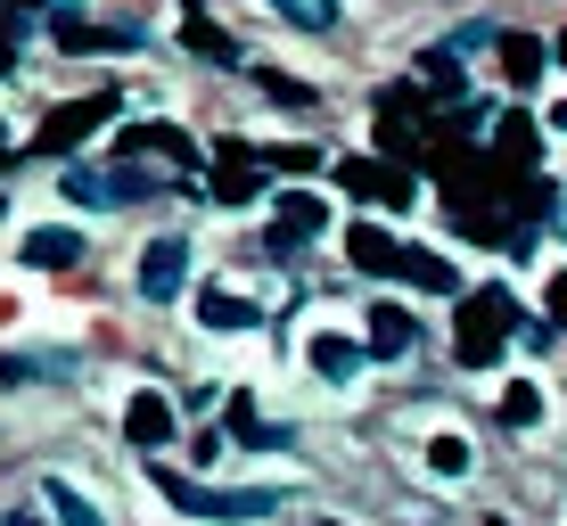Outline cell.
Returning a JSON list of instances; mask_svg holds the SVG:
<instances>
[{"label":"cell","instance_id":"1","mask_svg":"<svg viewBox=\"0 0 567 526\" xmlns=\"http://www.w3.org/2000/svg\"><path fill=\"white\" fill-rule=\"evenodd\" d=\"M511 338H518V297L511 288H468L461 321H453V362L461 370H494Z\"/></svg>","mask_w":567,"mask_h":526},{"label":"cell","instance_id":"2","mask_svg":"<svg viewBox=\"0 0 567 526\" xmlns=\"http://www.w3.org/2000/svg\"><path fill=\"white\" fill-rule=\"evenodd\" d=\"M148 485L173 502V510H189V518H271L280 510V494H264V485H239V494H223V485H198V477H173L165 461L148 470Z\"/></svg>","mask_w":567,"mask_h":526},{"label":"cell","instance_id":"3","mask_svg":"<svg viewBox=\"0 0 567 526\" xmlns=\"http://www.w3.org/2000/svg\"><path fill=\"white\" fill-rule=\"evenodd\" d=\"M66 198H74V206H91V214H107V206H141V198H156V173L124 165V157H115L107 173H100V165H74V173H66Z\"/></svg>","mask_w":567,"mask_h":526},{"label":"cell","instance_id":"4","mask_svg":"<svg viewBox=\"0 0 567 526\" xmlns=\"http://www.w3.org/2000/svg\"><path fill=\"white\" fill-rule=\"evenodd\" d=\"M115 115V91H83V100H66V107H50L42 115V132H33V148L42 157H66V148H83L91 132H100Z\"/></svg>","mask_w":567,"mask_h":526},{"label":"cell","instance_id":"5","mask_svg":"<svg viewBox=\"0 0 567 526\" xmlns=\"http://www.w3.org/2000/svg\"><path fill=\"white\" fill-rule=\"evenodd\" d=\"M338 182H346V198H362V206H420V198H412V173H403V165L346 157V165H338Z\"/></svg>","mask_w":567,"mask_h":526},{"label":"cell","instance_id":"6","mask_svg":"<svg viewBox=\"0 0 567 526\" xmlns=\"http://www.w3.org/2000/svg\"><path fill=\"white\" fill-rule=\"evenodd\" d=\"M189 288V247L182 239H148L141 247V297L148 305H173Z\"/></svg>","mask_w":567,"mask_h":526},{"label":"cell","instance_id":"7","mask_svg":"<svg viewBox=\"0 0 567 526\" xmlns=\"http://www.w3.org/2000/svg\"><path fill=\"white\" fill-rule=\"evenodd\" d=\"M247 198H264V157L239 148V141H223L214 148V206H247Z\"/></svg>","mask_w":567,"mask_h":526},{"label":"cell","instance_id":"8","mask_svg":"<svg viewBox=\"0 0 567 526\" xmlns=\"http://www.w3.org/2000/svg\"><path fill=\"white\" fill-rule=\"evenodd\" d=\"M329 230V198H312V189H288L280 198V223H271V256H297L305 239H321Z\"/></svg>","mask_w":567,"mask_h":526},{"label":"cell","instance_id":"9","mask_svg":"<svg viewBox=\"0 0 567 526\" xmlns=\"http://www.w3.org/2000/svg\"><path fill=\"white\" fill-rule=\"evenodd\" d=\"M412 338H420V321L403 313V305H370V321H362V354L370 362H403Z\"/></svg>","mask_w":567,"mask_h":526},{"label":"cell","instance_id":"10","mask_svg":"<svg viewBox=\"0 0 567 526\" xmlns=\"http://www.w3.org/2000/svg\"><path fill=\"white\" fill-rule=\"evenodd\" d=\"M124 444H141V453H156V444H173V395H156V386H141V395L124 403Z\"/></svg>","mask_w":567,"mask_h":526},{"label":"cell","instance_id":"11","mask_svg":"<svg viewBox=\"0 0 567 526\" xmlns=\"http://www.w3.org/2000/svg\"><path fill=\"white\" fill-rule=\"evenodd\" d=\"M198 321L214 329V338H239V329H256L264 313H256V297H239V288H223V280H214L206 297H198Z\"/></svg>","mask_w":567,"mask_h":526},{"label":"cell","instance_id":"12","mask_svg":"<svg viewBox=\"0 0 567 526\" xmlns=\"http://www.w3.org/2000/svg\"><path fill=\"white\" fill-rule=\"evenodd\" d=\"M395 271H403L412 288H427V297H461V264H453V256H436V247H403Z\"/></svg>","mask_w":567,"mask_h":526},{"label":"cell","instance_id":"13","mask_svg":"<svg viewBox=\"0 0 567 526\" xmlns=\"http://www.w3.org/2000/svg\"><path fill=\"white\" fill-rule=\"evenodd\" d=\"M25 264L33 271H74V264H83V230H66V223L25 230Z\"/></svg>","mask_w":567,"mask_h":526},{"label":"cell","instance_id":"14","mask_svg":"<svg viewBox=\"0 0 567 526\" xmlns=\"http://www.w3.org/2000/svg\"><path fill=\"white\" fill-rule=\"evenodd\" d=\"M395 256H403L395 230H379V223H354V230H346V264L370 271V280H379V271H395Z\"/></svg>","mask_w":567,"mask_h":526},{"label":"cell","instance_id":"15","mask_svg":"<svg viewBox=\"0 0 567 526\" xmlns=\"http://www.w3.org/2000/svg\"><path fill=\"white\" fill-rule=\"evenodd\" d=\"M42 502H50L58 526H107V510L83 494V485H66V477H42Z\"/></svg>","mask_w":567,"mask_h":526},{"label":"cell","instance_id":"16","mask_svg":"<svg viewBox=\"0 0 567 526\" xmlns=\"http://www.w3.org/2000/svg\"><path fill=\"white\" fill-rule=\"evenodd\" d=\"M148 148H165L173 165H198V148H189L182 132H173V124H132L124 141H115V157H148Z\"/></svg>","mask_w":567,"mask_h":526},{"label":"cell","instance_id":"17","mask_svg":"<svg viewBox=\"0 0 567 526\" xmlns=\"http://www.w3.org/2000/svg\"><path fill=\"white\" fill-rule=\"evenodd\" d=\"M370 354H362V338H346V329H321V338H312V370H321V379H354Z\"/></svg>","mask_w":567,"mask_h":526},{"label":"cell","instance_id":"18","mask_svg":"<svg viewBox=\"0 0 567 526\" xmlns=\"http://www.w3.org/2000/svg\"><path fill=\"white\" fill-rule=\"evenodd\" d=\"M543 58H551V50H543L535 33H502V74H511L518 91H535V83H543Z\"/></svg>","mask_w":567,"mask_h":526},{"label":"cell","instance_id":"19","mask_svg":"<svg viewBox=\"0 0 567 526\" xmlns=\"http://www.w3.org/2000/svg\"><path fill=\"white\" fill-rule=\"evenodd\" d=\"M420 91H427V100H461V91H468V74L453 66V50H427L420 58Z\"/></svg>","mask_w":567,"mask_h":526},{"label":"cell","instance_id":"20","mask_svg":"<svg viewBox=\"0 0 567 526\" xmlns=\"http://www.w3.org/2000/svg\"><path fill=\"white\" fill-rule=\"evenodd\" d=\"M182 42H189V50H198V58H214V66H239V42H230V33H223V25H206V17H198V9H189V25H182Z\"/></svg>","mask_w":567,"mask_h":526},{"label":"cell","instance_id":"21","mask_svg":"<svg viewBox=\"0 0 567 526\" xmlns=\"http://www.w3.org/2000/svg\"><path fill=\"white\" fill-rule=\"evenodd\" d=\"M494 165H535V124L526 115H502L494 124Z\"/></svg>","mask_w":567,"mask_h":526},{"label":"cell","instance_id":"22","mask_svg":"<svg viewBox=\"0 0 567 526\" xmlns=\"http://www.w3.org/2000/svg\"><path fill=\"white\" fill-rule=\"evenodd\" d=\"M427 470H436V477H468V470H477L468 436H453V427H444V436H427Z\"/></svg>","mask_w":567,"mask_h":526},{"label":"cell","instance_id":"23","mask_svg":"<svg viewBox=\"0 0 567 526\" xmlns=\"http://www.w3.org/2000/svg\"><path fill=\"white\" fill-rule=\"evenodd\" d=\"M494 403H502V420H511V427H535V420H543V386H535V379H511Z\"/></svg>","mask_w":567,"mask_h":526},{"label":"cell","instance_id":"24","mask_svg":"<svg viewBox=\"0 0 567 526\" xmlns=\"http://www.w3.org/2000/svg\"><path fill=\"white\" fill-rule=\"evenodd\" d=\"M271 9H280L288 25H312V33H321V25H338V0H271Z\"/></svg>","mask_w":567,"mask_h":526},{"label":"cell","instance_id":"25","mask_svg":"<svg viewBox=\"0 0 567 526\" xmlns=\"http://www.w3.org/2000/svg\"><path fill=\"white\" fill-rule=\"evenodd\" d=\"M256 83H264V91H271L280 107H312V83H297V74H271V66H264Z\"/></svg>","mask_w":567,"mask_h":526},{"label":"cell","instance_id":"26","mask_svg":"<svg viewBox=\"0 0 567 526\" xmlns=\"http://www.w3.org/2000/svg\"><path fill=\"white\" fill-rule=\"evenodd\" d=\"M271 173H312V165H321V157H312V148L305 141H288V148H271V157H264Z\"/></svg>","mask_w":567,"mask_h":526},{"label":"cell","instance_id":"27","mask_svg":"<svg viewBox=\"0 0 567 526\" xmlns=\"http://www.w3.org/2000/svg\"><path fill=\"white\" fill-rule=\"evenodd\" d=\"M543 321L567 329V271H551V280H543Z\"/></svg>","mask_w":567,"mask_h":526},{"label":"cell","instance_id":"28","mask_svg":"<svg viewBox=\"0 0 567 526\" xmlns=\"http://www.w3.org/2000/svg\"><path fill=\"white\" fill-rule=\"evenodd\" d=\"M551 132H567V100H559V107H551Z\"/></svg>","mask_w":567,"mask_h":526},{"label":"cell","instance_id":"29","mask_svg":"<svg viewBox=\"0 0 567 526\" xmlns=\"http://www.w3.org/2000/svg\"><path fill=\"white\" fill-rule=\"evenodd\" d=\"M0 74H17V50H0Z\"/></svg>","mask_w":567,"mask_h":526},{"label":"cell","instance_id":"30","mask_svg":"<svg viewBox=\"0 0 567 526\" xmlns=\"http://www.w3.org/2000/svg\"><path fill=\"white\" fill-rule=\"evenodd\" d=\"M9 526H42V518H9Z\"/></svg>","mask_w":567,"mask_h":526},{"label":"cell","instance_id":"31","mask_svg":"<svg viewBox=\"0 0 567 526\" xmlns=\"http://www.w3.org/2000/svg\"><path fill=\"white\" fill-rule=\"evenodd\" d=\"M0 148H9V124H0Z\"/></svg>","mask_w":567,"mask_h":526},{"label":"cell","instance_id":"32","mask_svg":"<svg viewBox=\"0 0 567 526\" xmlns=\"http://www.w3.org/2000/svg\"><path fill=\"white\" fill-rule=\"evenodd\" d=\"M559 58H567V33H559Z\"/></svg>","mask_w":567,"mask_h":526},{"label":"cell","instance_id":"33","mask_svg":"<svg viewBox=\"0 0 567 526\" xmlns=\"http://www.w3.org/2000/svg\"><path fill=\"white\" fill-rule=\"evenodd\" d=\"M494 526H502V518H494Z\"/></svg>","mask_w":567,"mask_h":526}]
</instances>
